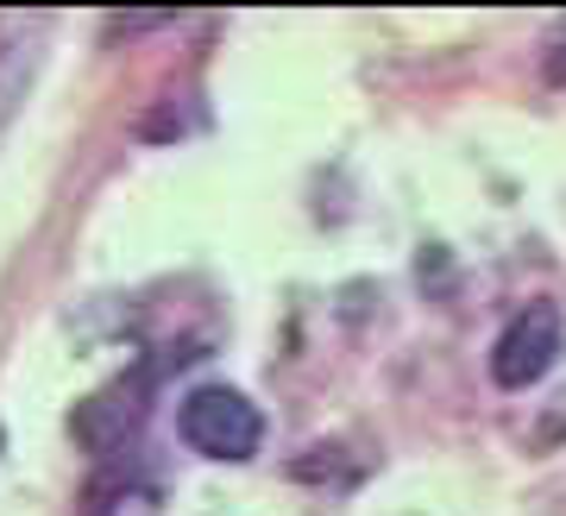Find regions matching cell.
I'll use <instances>...</instances> for the list:
<instances>
[{
	"label": "cell",
	"instance_id": "cell-1",
	"mask_svg": "<svg viewBox=\"0 0 566 516\" xmlns=\"http://www.w3.org/2000/svg\"><path fill=\"white\" fill-rule=\"evenodd\" d=\"M177 429H182V441H189L202 460H227V466L252 460V454H259V441H264L259 403L240 398V391H227V384H202V391H189V398H182Z\"/></svg>",
	"mask_w": 566,
	"mask_h": 516
},
{
	"label": "cell",
	"instance_id": "cell-2",
	"mask_svg": "<svg viewBox=\"0 0 566 516\" xmlns=\"http://www.w3.org/2000/svg\"><path fill=\"white\" fill-rule=\"evenodd\" d=\"M554 359H560V309L528 302L523 316H510V328L491 347V378L504 391H528V384H542L554 372Z\"/></svg>",
	"mask_w": 566,
	"mask_h": 516
}]
</instances>
